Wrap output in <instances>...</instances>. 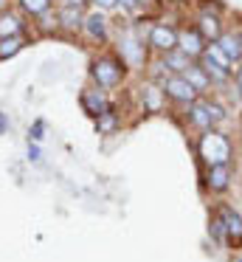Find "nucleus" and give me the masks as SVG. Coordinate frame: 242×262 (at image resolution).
Listing matches in <instances>:
<instances>
[{"label": "nucleus", "instance_id": "obj_22", "mask_svg": "<svg viewBox=\"0 0 242 262\" xmlns=\"http://www.w3.org/2000/svg\"><path fill=\"white\" fill-rule=\"evenodd\" d=\"M161 93H163V91H158V88H152V85L144 88V102H146V107H149V110H158V107H161Z\"/></svg>", "mask_w": 242, "mask_h": 262}, {"label": "nucleus", "instance_id": "obj_8", "mask_svg": "<svg viewBox=\"0 0 242 262\" xmlns=\"http://www.w3.org/2000/svg\"><path fill=\"white\" fill-rule=\"evenodd\" d=\"M219 220H223V231L228 237V243H239L242 239V217L234 209H223L219 211Z\"/></svg>", "mask_w": 242, "mask_h": 262}, {"label": "nucleus", "instance_id": "obj_7", "mask_svg": "<svg viewBox=\"0 0 242 262\" xmlns=\"http://www.w3.org/2000/svg\"><path fill=\"white\" fill-rule=\"evenodd\" d=\"M206 183L211 192H225L231 183V166L228 164H211L208 166V175H206Z\"/></svg>", "mask_w": 242, "mask_h": 262}, {"label": "nucleus", "instance_id": "obj_12", "mask_svg": "<svg viewBox=\"0 0 242 262\" xmlns=\"http://www.w3.org/2000/svg\"><path fill=\"white\" fill-rule=\"evenodd\" d=\"M214 42H217L219 51H223L231 62H239V59H242V42H239V37H236V34H219Z\"/></svg>", "mask_w": 242, "mask_h": 262}, {"label": "nucleus", "instance_id": "obj_5", "mask_svg": "<svg viewBox=\"0 0 242 262\" xmlns=\"http://www.w3.org/2000/svg\"><path fill=\"white\" fill-rule=\"evenodd\" d=\"M149 46L155 48V51H161V54L172 51V48H178V31H174L172 26H166V23H155L152 31H149Z\"/></svg>", "mask_w": 242, "mask_h": 262}, {"label": "nucleus", "instance_id": "obj_4", "mask_svg": "<svg viewBox=\"0 0 242 262\" xmlns=\"http://www.w3.org/2000/svg\"><path fill=\"white\" fill-rule=\"evenodd\" d=\"M93 79L99 88H116L121 82V65L110 57H101L93 62Z\"/></svg>", "mask_w": 242, "mask_h": 262}, {"label": "nucleus", "instance_id": "obj_16", "mask_svg": "<svg viewBox=\"0 0 242 262\" xmlns=\"http://www.w3.org/2000/svg\"><path fill=\"white\" fill-rule=\"evenodd\" d=\"M183 76H186V79L191 82V88H194L197 93H203V91H206L208 85H211V79H208V74H206V71L200 68V65H189Z\"/></svg>", "mask_w": 242, "mask_h": 262}, {"label": "nucleus", "instance_id": "obj_29", "mask_svg": "<svg viewBox=\"0 0 242 262\" xmlns=\"http://www.w3.org/2000/svg\"><path fill=\"white\" fill-rule=\"evenodd\" d=\"M138 3H149V0H138Z\"/></svg>", "mask_w": 242, "mask_h": 262}, {"label": "nucleus", "instance_id": "obj_19", "mask_svg": "<svg viewBox=\"0 0 242 262\" xmlns=\"http://www.w3.org/2000/svg\"><path fill=\"white\" fill-rule=\"evenodd\" d=\"M20 6L26 14H31V17H39V14H45L51 9V0H20Z\"/></svg>", "mask_w": 242, "mask_h": 262}, {"label": "nucleus", "instance_id": "obj_28", "mask_svg": "<svg viewBox=\"0 0 242 262\" xmlns=\"http://www.w3.org/2000/svg\"><path fill=\"white\" fill-rule=\"evenodd\" d=\"M3 6H6V0H0V9H3Z\"/></svg>", "mask_w": 242, "mask_h": 262}, {"label": "nucleus", "instance_id": "obj_13", "mask_svg": "<svg viewBox=\"0 0 242 262\" xmlns=\"http://www.w3.org/2000/svg\"><path fill=\"white\" fill-rule=\"evenodd\" d=\"M84 31H87V37H93V40H104L107 37V17L101 12H90L87 17H84Z\"/></svg>", "mask_w": 242, "mask_h": 262}, {"label": "nucleus", "instance_id": "obj_31", "mask_svg": "<svg viewBox=\"0 0 242 262\" xmlns=\"http://www.w3.org/2000/svg\"><path fill=\"white\" fill-rule=\"evenodd\" d=\"M234 262H242V259H234Z\"/></svg>", "mask_w": 242, "mask_h": 262}, {"label": "nucleus", "instance_id": "obj_27", "mask_svg": "<svg viewBox=\"0 0 242 262\" xmlns=\"http://www.w3.org/2000/svg\"><path fill=\"white\" fill-rule=\"evenodd\" d=\"M87 0H62V6H84Z\"/></svg>", "mask_w": 242, "mask_h": 262}, {"label": "nucleus", "instance_id": "obj_17", "mask_svg": "<svg viewBox=\"0 0 242 262\" xmlns=\"http://www.w3.org/2000/svg\"><path fill=\"white\" fill-rule=\"evenodd\" d=\"M82 104H84V110H87L90 116H101L107 110V104H104V96H101L99 91H87L82 96Z\"/></svg>", "mask_w": 242, "mask_h": 262}, {"label": "nucleus", "instance_id": "obj_15", "mask_svg": "<svg viewBox=\"0 0 242 262\" xmlns=\"http://www.w3.org/2000/svg\"><path fill=\"white\" fill-rule=\"evenodd\" d=\"M200 68L208 74V79H211V82H225V79H228V74H231L228 68H223L219 62H214L206 51H203V57H200Z\"/></svg>", "mask_w": 242, "mask_h": 262}, {"label": "nucleus", "instance_id": "obj_2", "mask_svg": "<svg viewBox=\"0 0 242 262\" xmlns=\"http://www.w3.org/2000/svg\"><path fill=\"white\" fill-rule=\"evenodd\" d=\"M223 119H225V113L219 104H211V102H191L189 104V124H194L197 130H211Z\"/></svg>", "mask_w": 242, "mask_h": 262}, {"label": "nucleus", "instance_id": "obj_3", "mask_svg": "<svg viewBox=\"0 0 242 262\" xmlns=\"http://www.w3.org/2000/svg\"><path fill=\"white\" fill-rule=\"evenodd\" d=\"M161 91H163V96H169L172 102H180V104L197 102V91L191 88V82L186 79L183 74L166 76V79H163V85H161Z\"/></svg>", "mask_w": 242, "mask_h": 262}, {"label": "nucleus", "instance_id": "obj_20", "mask_svg": "<svg viewBox=\"0 0 242 262\" xmlns=\"http://www.w3.org/2000/svg\"><path fill=\"white\" fill-rule=\"evenodd\" d=\"M20 48H23V40H20V37H3V40H0V59L14 57Z\"/></svg>", "mask_w": 242, "mask_h": 262}, {"label": "nucleus", "instance_id": "obj_23", "mask_svg": "<svg viewBox=\"0 0 242 262\" xmlns=\"http://www.w3.org/2000/svg\"><path fill=\"white\" fill-rule=\"evenodd\" d=\"M206 54L214 59V62H219L223 68H228V71H231V65H234V62H231V59L223 54V51H219V46H217V42H214V46H206Z\"/></svg>", "mask_w": 242, "mask_h": 262}, {"label": "nucleus", "instance_id": "obj_9", "mask_svg": "<svg viewBox=\"0 0 242 262\" xmlns=\"http://www.w3.org/2000/svg\"><path fill=\"white\" fill-rule=\"evenodd\" d=\"M189 65H191V57H189V54H183L180 48H172V51L163 54L161 68H169L172 74H186V68H189Z\"/></svg>", "mask_w": 242, "mask_h": 262}, {"label": "nucleus", "instance_id": "obj_14", "mask_svg": "<svg viewBox=\"0 0 242 262\" xmlns=\"http://www.w3.org/2000/svg\"><path fill=\"white\" fill-rule=\"evenodd\" d=\"M197 31L203 34V40H217L219 34H223V26H219V17L217 14H200V26H197Z\"/></svg>", "mask_w": 242, "mask_h": 262}, {"label": "nucleus", "instance_id": "obj_18", "mask_svg": "<svg viewBox=\"0 0 242 262\" xmlns=\"http://www.w3.org/2000/svg\"><path fill=\"white\" fill-rule=\"evenodd\" d=\"M20 34V17L14 14H0V40L3 37H17Z\"/></svg>", "mask_w": 242, "mask_h": 262}, {"label": "nucleus", "instance_id": "obj_21", "mask_svg": "<svg viewBox=\"0 0 242 262\" xmlns=\"http://www.w3.org/2000/svg\"><path fill=\"white\" fill-rule=\"evenodd\" d=\"M116 124H118V119H116V113H113V110H104L101 116H96V127H99V133L116 130Z\"/></svg>", "mask_w": 242, "mask_h": 262}, {"label": "nucleus", "instance_id": "obj_10", "mask_svg": "<svg viewBox=\"0 0 242 262\" xmlns=\"http://www.w3.org/2000/svg\"><path fill=\"white\" fill-rule=\"evenodd\" d=\"M56 23L65 26V29L76 31L84 26V14H82V6H62L59 14H56Z\"/></svg>", "mask_w": 242, "mask_h": 262}, {"label": "nucleus", "instance_id": "obj_30", "mask_svg": "<svg viewBox=\"0 0 242 262\" xmlns=\"http://www.w3.org/2000/svg\"><path fill=\"white\" fill-rule=\"evenodd\" d=\"M236 37H239V42H242V34H236Z\"/></svg>", "mask_w": 242, "mask_h": 262}, {"label": "nucleus", "instance_id": "obj_24", "mask_svg": "<svg viewBox=\"0 0 242 262\" xmlns=\"http://www.w3.org/2000/svg\"><path fill=\"white\" fill-rule=\"evenodd\" d=\"M116 3H121V9H127V12L138 9V0H116Z\"/></svg>", "mask_w": 242, "mask_h": 262}, {"label": "nucleus", "instance_id": "obj_26", "mask_svg": "<svg viewBox=\"0 0 242 262\" xmlns=\"http://www.w3.org/2000/svg\"><path fill=\"white\" fill-rule=\"evenodd\" d=\"M236 91L242 96V59H239V68H236Z\"/></svg>", "mask_w": 242, "mask_h": 262}, {"label": "nucleus", "instance_id": "obj_25", "mask_svg": "<svg viewBox=\"0 0 242 262\" xmlns=\"http://www.w3.org/2000/svg\"><path fill=\"white\" fill-rule=\"evenodd\" d=\"M93 3L99 9H113V6H116V0H93Z\"/></svg>", "mask_w": 242, "mask_h": 262}, {"label": "nucleus", "instance_id": "obj_11", "mask_svg": "<svg viewBox=\"0 0 242 262\" xmlns=\"http://www.w3.org/2000/svg\"><path fill=\"white\" fill-rule=\"evenodd\" d=\"M121 57L127 59L129 65H141L144 62V46H141L133 34H124L121 37Z\"/></svg>", "mask_w": 242, "mask_h": 262}, {"label": "nucleus", "instance_id": "obj_1", "mask_svg": "<svg viewBox=\"0 0 242 262\" xmlns=\"http://www.w3.org/2000/svg\"><path fill=\"white\" fill-rule=\"evenodd\" d=\"M200 155L206 158V164H228L231 158V144L228 138L223 136V133H214V130H206V136H203L200 141Z\"/></svg>", "mask_w": 242, "mask_h": 262}, {"label": "nucleus", "instance_id": "obj_6", "mask_svg": "<svg viewBox=\"0 0 242 262\" xmlns=\"http://www.w3.org/2000/svg\"><path fill=\"white\" fill-rule=\"evenodd\" d=\"M178 48L194 59V57H203L206 40H203V34L197 29H183V31H178Z\"/></svg>", "mask_w": 242, "mask_h": 262}]
</instances>
